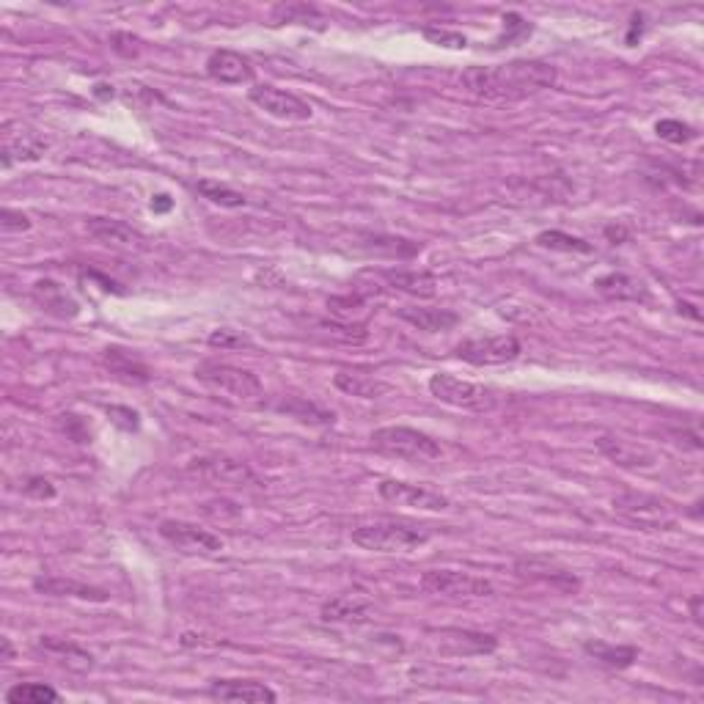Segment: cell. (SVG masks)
<instances>
[{
	"instance_id": "5bb4252c",
	"label": "cell",
	"mask_w": 704,
	"mask_h": 704,
	"mask_svg": "<svg viewBox=\"0 0 704 704\" xmlns=\"http://www.w3.org/2000/svg\"><path fill=\"white\" fill-rule=\"evenodd\" d=\"M319 616L325 625H369L377 619V605L363 592H341L322 605Z\"/></svg>"
},
{
	"instance_id": "e0dca14e",
	"label": "cell",
	"mask_w": 704,
	"mask_h": 704,
	"mask_svg": "<svg viewBox=\"0 0 704 704\" xmlns=\"http://www.w3.org/2000/svg\"><path fill=\"white\" fill-rule=\"evenodd\" d=\"M372 275L391 292H405L413 297L438 295V278L427 270H377Z\"/></svg>"
},
{
	"instance_id": "5b68a950",
	"label": "cell",
	"mask_w": 704,
	"mask_h": 704,
	"mask_svg": "<svg viewBox=\"0 0 704 704\" xmlns=\"http://www.w3.org/2000/svg\"><path fill=\"white\" fill-rule=\"evenodd\" d=\"M429 394L435 396L438 402L457 410H468V413H487L498 405V396L490 388H484L471 380H460L449 372H438L429 377Z\"/></svg>"
},
{
	"instance_id": "603a6c76",
	"label": "cell",
	"mask_w": 704,
	"mask_h": 704,
	"mask_svg": "<svg viewBox=\"0 0 704 704\" xmlns=\"http://www.w3.org/2000/svg\"><path fill=\"white\" fill-rule=\"evenodd\" d=\"M33 589L39 594H50V597H77V600H88V603H108L110 600V594L99 586H88V583L72 581V578H58V575L36 578Z\"/></svg>"
},
{
	"instance_id": "9a60e30c",
	"label": "cell",
	"mask_w": 704,
	"mask_h": 704,
	"mask_svg": "<svg viewBox=\"0 0 704 704\" xmlns=\"http://www.w3.org/2000/svg\"><path fill=\"white\" fill-rule=\"evenodd\" d=\"M377 493L388 504L416 506V509H427V512H443V509L451 506L446 495L435 493L429 487H421V484L399 482V479H383V482L377 484Z\"/></svg>"
},
{
	"instance_id": "30bf717a",
	"label": "cell",
	"mask_w": 704,
	"mask_h": 704,
	"mask_svg": "<svg viewBox=\"0 0 704 704\" xmlns=\"http://www.w3.org/2000/svg\"><path fill=\"white\" fill-rule=\"evenodd\" d=\"M457 358L473 366H501V363H512L520 358V341L515 336H487V339H468L457 344Z\"/></svg>"
},
{
	"instance_id": "74e56055",
	"label": "cell",
	"mask_w": 704,
	"mask_h": 704,
	"mask_svg": "<svg viewBox=\"0 0 704 704\" xmlns=\"http://www.w3.org/2000/svg\"><path fill=\"white\" fill-rule=\"evenodd\" d=\"M421 33H424L427 42L438 44V47H449V50H465L468 47V39L460 31H449V28H440V25H427Z\"/></svg>"
},
{
	"instance_id": "8d00e7d4",
	"label": "cell",
	"mask_w": 704,
	"mask_h": 704,
	"mask_svg": "<svg viewBox=\"0 0 704 704\" xmlns=\"http://www.w3.org/2000/svg\"><path fill=\"white\" fill-rule=\"evenodd\" d=\"M655 132H658V138H663V141L669 143H688L696 138V132H693L691 124H682V121L677 119H663L655 124Z\"/></svg>"
},
{
	"instance_id": "f35d334b",
	"label": "cell",
	"mask_w": 704,
	"mask_h": 704,
	"mask_svg": "<svg viewBox=\"0 0 704 704\" xmlns=\"http://www.w3.org/2000/svg\"><path fill=\"white\" fill-rule=\"evenodd\" d=\"M207 344L209 347H220V350H240V347H248L251 339H248V336H242V333H237V330L218 328L209 333Z\"/></svg>"
},
{
	"instance_id": "b9f144b4",
	"label": "cell",
	"mask_w": 704,
	"mask_h": 704,
	"mask_svg": "<svg viewBox=\"0 0 704 704\" xmlns=\"http://www.w3.org/2000/svg\"><path fill=\"white\" fill-rule=\"evenodd\" d=\"M25 490V495H31V498H36V501H50V498H55V487L50 479H44V476H33V479H28V484L22 487Z\"/></svg>"
},
{
	"instance_id": "d590c367",
	"label": "cell",
	"mask_w": 704,
	"mask_h": 704,
	"mask_svg": "<svg viewBox=\"0 0 704 704\" xmlns=\"http://www.w3.org/2000/svg\"><path fill=\"white\" fill-rule=\"evenodd\" d=\"M531 33H534V25L528 20H523L517 11H509V14H504V33L493 42V50L509 47V44L520 42V39H526Z\"/></svg>"
},
{
	"instance_id": "484cf974",
	"label": "cell",
	"mask_w": 704,
	"mask_h": 704,
	"mask_svg": "<svg viewBox=\"0 0 704 704\" xmlns=\"http://www.w3.org/2000/svg\"><path fill=\"white\" fill-rule=\"evenodd\" d=\"M399 317L410 322L413 328L424 333H443L460 325V314L451 308H429V306H405L399 308Z\"/></svg>"
},
{
	"instance_id": "bcb514c9",
	"label": "cell",
	"mask_w": 704,
	"mask_h": 704,
	"mask_svg": "<svg viewBox=\"0 0 704 704\" xmlns=\"http://www.w3.org/2000/svg\"><path fill=\"white\" fill-rule=\"evenodd\" d=\"M171 207H174V201L165 196V193H160V196L152 198V212H157V215H163V212H168Z\"/></svg>"
},
{
	"instance_id": "44dd1931",
	"label": "cell",
	"mask_w": 704,
	"mask_h": 704,
	"mask_svg": "<svg viewBox=\"0 0 704 704\" xmlns=\"http://www.w3.org/2000/svg\"><path fill=\"white\" fill-rule=\"evenodd\" d=\"M515 572L520 578H528V581H539V583H550L553 589L559 592H575L581 581L567 572L559 564H553L548 559H520L515 564Z\"/></svg>"
},
{
	"instance_id": "ba28073f",
	"label": "cell",
	"mask_w": 704,
	"mask_h": 704,
	"mask_svg": "<svg viewBox=\"0 0 704 704\" xmlns=\"http://www.w3.org/2000/svg\"><path fill=\"white\" fill-rule=\"evenodd\" d=\"M157 531L171 548L185 553V556H212V553L223 550V539L218 534H212V531L201 526H193V523H185V520H163Z\"/></svg>"
},
{
	"instance_id": "ab89813d",
	"label": "cell",
	"mask_w": 704,
	"mask_h": 704,
	"mask_svg": "<svg viewBox=\"0 0 704 704\" xmlns=\"http://www.w3.org/2000/svg\"><path fill=\"white\" fill-rule=\"evenodd\" d=\"M105 413L110 416V421L116 424V427L127 429V432H135V429L141 427V416L132 410V407H119V405H110L105 407Z\"/></svg>"
},
{
	"instance_id": "4fadbf2b",
	"label": "cell",
	"mask_w": 704,
	"mask_h": 704,
	"mask_svg": "<svg viewBox=\"0 0 704 704\" xmlns=\"http://www.w3.org/2000/svg\"><path fill=\"white\" fill-rule=\"evenodd\" d=\"M594 446H597V451L603 457H608L616 465H622V468H630V471H647V468H655V462H658V454L649 449L647 443L622 438V435H614V432L600 435V438L594 440Z\"/></svg>"
},
{
	"instance_id": "4dcf8cb0",
	"label": "cell",
	"mask_w": 704,
	"mask_h": 704,
	"mask_svg": "<svg viewBox=\"0 0 704 704\" xmlns=\"http://www.w3.org/2000/svg\"><path fill=\"white\" fill-rule=\"evenodd\" d=\"M270 22L273 25H317L322 28L325 17L319 14L317 6H308V3H278L270 11Z\"/></svg>"
},
{
	"instance_id": "d6986e66",
	"label": "cell",
	"mask_w": 704,
	"mask_h": 704,
	"mask_svg": "<svg viewBox=\"0 0 704 704\" xmlns=\"http://www.w3.org/2000/svg\"><path fill=\"white\" fill-rule=\"evenodd\" d=\"M31 297L44 314H50V317L55 319H75L77 314H80V303L66 292L64 286L55 284L50 278L36 281V284L31 286Z\"/></svg>"
},
{
	"instance_id": "83f0119b",
	"label": "cell",
	"mask_w": 704,
	"mask_h": 704,
	"mask_svg": "<svg viewBox=\"0 0 704 704\" xmlns=\"http://www.w3.org/2000/svg\"><path fill=\"white\" fill-rule=\"evenodd\" d=\"M36 647L42 649L47 658L58 660L61 666H66L69 671H77V674H86V671L94 669V658L88 655L86 649H80L77 644H69V641H61V638H39Z\"/></svg>"
},
{
	"instance_id": "7bdbcfd3",
	"label": "cell",
	"mask_w": 704,
	"mask_h": 704,
	"mask_svg": "<svg viewBox=\"0 0 704 704\" xmlns=\"http://www.w3.org/2000/svg\"><path fill=\"white\" fill-rule=\"evenodd\" d=\"M0 229L6 231V234H11V231H28L31 229V220L25 218L22 212H14V209H3L0 212Z\"/></svg>"
},
{
	"instance_id": "d4e9b609",
	"label": "cell",
	"mask_w": 704,
	"mask_h": 704,
	"mask_svg": "<svg viewBox=\"0 0 704 704\" xmlns=\"http://www.w3.org/2000/svg\"><path fill=\"white\" fill-rule=\"evenodd\" d=\"M333 385L344 394L358 396V399H380L391 391V383H385L369 372H361V369H339L333 377Z\"/></svg>"
},
{
	"instance_id": "c3c4849f",
	"label": "cell",
	"mask_w": 704,
	"mask_h": 704,
	"mask_svg": "<svg viewBox=\"0 0 704 704\" xmlns=\"http://www.w3.org/2000/svg\"><path fill=\"white\" fill-rule=\"evenodd\" d=\"M605 237H608V240H627V231L625 229H622V226H608V229H605Z\"/></svg>"
},
{
	"instance_id": "e575fe53",
	"label": "cell",
	"mask_w": 704,
	"mask_h": 704,
	"mask_svg": "<svg viewBox=\"0 0 704 704\" xmlns=\"http://www.w3.org/2000/svg\"><path fill=\"white\" fill-rule=\"evenodd\" d=\"M366 240V251L372 253H388V256H396V259H410L421 251L418 242L402 240V237H363Z\"/></svg>"
},
{
	"instance_id": "836d02e7",
	"label": "cell",
	"mask_w": 704,
	"mask_h": 704,
	"mask_svg": "<svg viewBox=\"0 0 704 704\" xmlns=\"http://www.w3.org/2000/svg\"><path fill=\"white\" fill-rule=\"evenodd\" d=\"M537 245L539 248H548V251H561V253H592V242L581 240V237H572V234H564L559 229H550L537 234Z\"/></svg>"
},
{
	"instance_id": "1f68e13d",
	"label": "cell",
	"mask_w": 704,
	"mask_h": 704,
	"mask_svg": "<svg viewBox=\"0 0 704 704\" xmlns=\"http://www.w3.org/2000/svg\"><path fill=\"white\" fill-rule=\"evenodd\" d=\"M61 699L55 688L44 685V682H17L6 691V702L9 704H55Z\"/></svg>"
},
{
	"instance_id": "277c9868",
	"label": "cell",
	"mask_w": 704,
	"mask_h": 704,
	"mask_svg": "<svg viewBox=\"0 0 704 704\" xmlns=\"http://www.w3.org/2000/svg\"><path fill=\"white\" fill-rule=\"evenodd\" d=\"M196 377H198V383L207 385L209 391L231 396V399H237V402H256V399H262L264 394L262 380H259L251 369L231 366V363H218V361L198 363Z\"/></svg>"
},
{
	"instance_id": "ffe728a7",
	"label": "cell",
	"mask_w": 704,
	"mask_h": 704,
	"mask_svg": "<svg viewBox=\"0 0 704 704\" xmlns=\"http://www.w3.org/2000/svg\"><path fill=\"white\" fill-rule=\"evenodd\" d=\"M209 696L215 702H245V704H264L275 702L273 688H267L264 682L256 680H215L209 685Z\"/></svg>"
},
{
	"instance_id": "8fae6325",
	"label": "cell",
	"mask_w": 704,
	"mask_h": 704,
	"mask_svg": "<svg viewBox=\"0 0 704 704\" xmlns=\"http://www.w3.org/2000/svg\"><path fill=\"white\" fill-rule=\"evenodd\" d=\"M190 473H196L198 479H204L209 484L218 487H245V484H256V473L251 471L248 462L234 460L226 454H209L201 457L190 465Z\"/></svg>"
},
{
	"instance_id": "52a82bcc",
	"label": "cell",
	"mask_w": 704,
	"mask_h": 704,
	"mask_svg": "<svg viewBox=\"0 0 704 704\" xmlns=\"http://www.w3.org/2000/svg\"><path fill=\"white\" fill-rule=\"evenodd\" d=\"M421 589L429 594H440V597H454V600L495 594L493 583L460 570H427L421 575Z\"/></svg>"
},
{
	"instance_id": "2e32d148",
	"label": "cell",
	"mask_w": 704,
	"mask_h": 704,
	"mask_svg": "<svg viewBox=\"0 0 704 704\" xmlns=\"http://www.w3.org/2000/svg\"><path fill=\"white\" fill-rule=\"evenodd\" d=\"M432 636L438 638V652L454 655V658L490 655L498 649V638L490 633H476V630H435Z\"/></svg>"
},
{
	"instance_id": "681fc988",
	"label": "cell",
	"mask_w": 704,
	"mask_h": 704,
	"mask_svg": "<svg viewBox=\"0 0 704 704\" xmlns=\"http://www.w3.org/2000/svg\"><path fill=\"white\" fill-rule=\"evenodd\" d=\"M682 311H685V314H691L693 319H702V314H699V311H696V308H693L691 303H680V314H682Z\"/></svg>"
},
{
	"instance_id": "7a4b0ae2",
	"label": "cell",
	"mask_w": 704,
	"mask_h": 704,
	"mask_svg": "<svg viewBox=\"0 0 704 704\" xmlns=\"http://www.w3.org/2000/svg\"><path fill=\"white\" fill-rule=\"evenodd\" d=\"M350 539L363 550L374 553H405L427 545L432 539L429 526L410 523V520H396V517H377L369 523H361L350 531Z\"/></svg>"
},
{
	"instance_id": "7402d4cb",
	"label": "cell",
	"mask_w": 704,
	"mask_h": 704,
	"mask_svg": "<svg viewBox=\"0 0 704 704\" xmlns=\"http://www.w3.org/2000/svg\"><path fill=\"white\" fill-rule=\"evenodd\" d=\"M102 366L108 369L116 380L132 385H146L152 380V369L132 352L121 350V347H108L102 352Z\"/></svg>"
},
{
	"instance_id": "f6af8a7d",
	"label": "cell",
	"mask_w": 704,
	"mask_h": 704,
	"mask_svg": "<svg viewBox=\"0 0 704 704\" xmlns=\"http://www.w3.org/2000/svg\"><path fill=\"white\" fill-rule=\"evenodd\" d=\"M633 25H630V33H627V44L633 47L636 44V36L641 39V31H644V14H633Z\"/></svg>"
},
{
	"instance_id": "cb8c5ba5",
	"label": "cell",
	"mask_w": 704,
	"mask_h": 704,
	"mask_svg": "<svg viewBox=\"0 0 704 704\" xmlns=\"http://www.w3.org/2000/svg\"><path fill=\"white\" fill-rule=\"evenodd\" d=\"M594 289H597L605 300H616V303H644L649 297L647 286L627 273L600 275V278L594 281Z\"/></svg>"
},
{
	"instance_id": "3957f363",
	"label": "cell",
	"mask_w": 704,
	"mask_h": 704,
	"mask_svg": "<svg viewBox=\"0 0 704 704\" xmlns=\"http://www.w3.org/2000/svg\"><path fill=\"white\" fill-rule=\"evenodd\" d=\"M372 446L385 457L407 462H432L438 460L443 449L427 432L413 427H380L372 432Z\"/></svg>"
},
{
	"instance_id": "4316f807",
	"label": "cell",
	"mask_w": 704,
	"mask_h": 704,
	"mask_svg": "<svg viewBox=\"0 0 704 704\" xmlns=\"http://www.w3.org/2000/svg\"><path fill=\"white\" fill-rule=\"evenodd\" d=\"M86 231L102 245H113V248H135L141 245L143 237L138 231L127 226L124 220H113V218H88L86 220Z\"/></svg>"
},
{
	"instance_id": "8992f818",
	"label": "cell",
	"mask_w": 704,
	"mask_h": 704,
	"mask_svg": "<svg viewBox=\"0 0 704 704\" xmlns=\"http://www.w3.org/2000/svg\"><path fill=\"white\" fill-rule=\"evenodd\" d=\"M614 512L630 526L644 528V531H663L674 526V509L669 501H663L658 495L638 493V490H625L614 495Z\"/></svg>"
},
{
	"instance_id": "60d3db41",
	"label": "cell",
	"mask_w": 704,
	"mask_h": 704,
	"mask_svg": "<svg viewBox=\"0 0 704 704\" xmlns=\"http://www.w3.org/2000/svg\"><path fill=\"white\" fill-rule=\"evenodd\" d=\"M201 512L215 520V523H226V520H237L240 517V506L231 504V501H209V504L201 506Z\"/></svg>"
},
{
	"instance_id": "ee69618b",
	"label": "cell",
	"mask_w": 704,
	"mask_h": 704,
	"mask_svg": "<svg viewBox=\"0 0 704 704\" xmlns=\"http://www.w3.org/2000/svg\"><path fill=\"white\" fill-rule=\"evenodd\" d=\"M61 424H64V429L72 435V438L77 440V443H86L88 440V429H83V424H80V418L77 416H61Z\"/></svg>"
},
{
	"instance_id": "ac0fdd59",
	"label": "cell",
	"mask_w": 704,
	"mask_h": 704,
	"mask_svg": "<svg viewBox=\"0 0 704 704\" xmlns=\"http://www.w3.org/2000/svg\"><path fill=\"white\" fill-rule=\"evenodd\" d=\"M207 75L223 86H242L253 80V64L234 50H215L207 58Z\"/></svg>"
},
{
	"instance_id": "d6a6232c",
	"label": "cell",
	"mask_w": 704,
	"mask_h": 704,
	"mask_svg": "<svg viewBox=\"0 0 704 704\" xmlns=\"http://www.w3.org/2000/svg\"><path fill=\"white\" fill-rule=\"evenodd\" d=\"M196 193H201V196L207 198V201H212V204H218V207H226V209H240L248 204V198L242 196V193H237V190H231L229 185H220V182H212V179H198L196 185Z\"/></svg>"
},
{
	"instance_id": "f546056e",
	"label": "cell",
	"mask_w": 704,
	"mask_h": 704,
	"mask_svg": "<svg viewBox=\"0 0 704 704\" xmlns=\"http://www.w3.org/2000/svg\"><path fill=\"white\" fill-rule=\"evenodd\" d=\"M583 652L594 658L597 663H603L608 669H627L633 666L638 658L636 647H625V644H608V641H586L583 644Z\"/></svg>"
},
{
	"instance_id": "6da1fadb",
	"label": "cell",
	"mask_w": 704,
	"mask_h": 704,
	"mask_svg": "<svg viewBox=\"0 0 704 704\" xmlns=\"http://www.w3.org/2000/svg\"><path fill=\"white\" fill-rule=\"evenodd\" d=\"M556 77V66L545 61H512L504 66H468L460 75V86L476 99L501 102L556 86Z\"/></svg>"
},
{
	"instance_id": "f1b7e54d",
	"label": "cell",
	"mask_w": 704,
	"mask_h": 704,
	"mask_svg": "<svg viewBox=\"0 0 704 704\" xmlns=\"http://www.w3.org/2000/svg\"><path fill=\"white\" fill-rule=\"evenodd\" d=\"M275 410L286 413L289 418H297L300 424H311V427H333L336 424V413H330V410L314 405L308 399H300V396H289L284 402H278Z\"/></svg>"
},
{
	"instance_id": "7dc6e473",
	"label": "cell",
	"mask_w": 704,
	"mask_h": 704,
	"mask_svg": "<svg viewBox=\"0 0 704 704\" xmlns=\"http://www.w3.org/2000/svg\"><path fill=\"white\" fill-rule=\"evenodd\" d=\"M688 608H691V616L696 625H702V594H693L688 600Z\"/></svg>"
},
{
	"instance_id": "9c48e42d",
	"label": "cell",
	"mask_w": 704,
	"mask_h": 704,
	"mask_svg": "<svg viewBox=\"0 0 704 704\" xmlns=\"http://www.w3.org/2000/svg\"><path fill=\"white\" fill-rule=\"evenodd\" d=\"M47 152V141L36 130H31L22 121H6L3 124V149L0 163L9 171L14 163H36Z\"/></svg>"
},
{
	"instance_id": "7c38bea8",
	"label": "cell",
	"mask_w": 704,
	"mask_h": 704,
	"mask_svg": "<svg viewBox=\"0 0 704 704\" xmlns=\"http://www.w3.org/2000/svg\"><path fill=\"white\" fill-rule=\"evenodd\" d=\"M248 97L259 110H264L267 116L281 121H308L314 116V110L306 99H300L292 91L275 86H253L248 91Z\"/></svg>"
},
{
	"instance_id": "f907efd6",
	"label": "cell",
	"mask_w": 704,
	"mask_h": 704,
	"mask_svg": "<svg viewBox=\"0 0 704 704\" xmlns=\"http://www.w3.org/2000/svg\"><path fill=\"white\" fill-rule=\"evenodd\" d=\"M14 658V647H11L9 638H3V660Z\"/></svg>"
}]
</instances>
